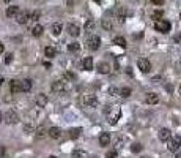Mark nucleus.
<instances>
[{
  "label": "nucleus",
  "instance_id": "1",
  "mask_svg": "<svg viewBox=\"0 0 181 158\" xmlns=\"http://www.w3.org/2000/svg\"><path fill=\"white\" fill-rule=\"evenodd\" d=\"M106 114L109 115V122L114 125V123H117V120L120 119V115H121L120 106H112L110 109H106Z\"/></svg>",
  "mask_w": 181,
  "mask_h": 158
},
{
  "label": "nucleus",
  "instance_id": "2",
  "mask_svg": "<svg viewBox=\"0 0 181 158\" xmlns=\"http://www.w3.org/2000/svg\"><path fill=\"white\" fill-rule=\"evenodd\" d=\"M80 105L85 108H96L98 106V98L95 95H83L80 98Z\"/></svg>",
  "mask_w": 181,
  "mask_h": 158
},
{
  "label": "nucleus",
  "instance_id": "3",
  "mask_svg": "<svg viewBox=\"0 0 181 158\" xmlns=\"http://www.w3.org/2000/svg\"><path fill=\"white\" fill-rule=\"evenodd\" d=\"M19 115L16 111H13V109H8L5 114V122L8 123V125H16V123H19Z\"/></svg>",
  "mask_w": 181,
  "mask_h": 158
},
{
  "label": "nucleus",
  "instance_id": "4",
  "mask_svg": "<svg viewBox=\"0 0 181 158\" xmlns=\"http://www.w3.org/2000/svg\"><path fill=\"white\" fill-rule=\"evenodd\" d=\"M170 22L169 21H164V19H161V21H156V24H154V29L158 30V32H161V33H169L170 32Z\"/></svg>",
  "mask_w": 181,
  "mask_h": 158
},
{
  "label": "nucleus",
  "instance_id": "5",
  "mask_svg": "<svg viewBox=\"0 0 181 158\" xmlns=\"http://www.w3.org/2000/svg\"><path fill=\"white\" fill-rule=\"evenodd\" d=\"M167 149L170 150V152H176V150L181 147V136H173L170 138V141H167Z\"/></svg>",
  "mask_w": 181,
  "mask_h": 158
},
{
  "label": "nucleus",
  "instance_id": "6",
  "mask_svg": "<svg viewBox=\"0 0 181 158\" xmlns=\"http://www.w3.org/2000/svg\"><path fill=\"white\" fill-rule=\"evenodd\" d=\"M87 44H88V49H92V51H98V49H99V46H101V38H99L98 35H93V37H90V38H88Z\"/></svg>",
  "mask_w": 181,
  "mask_h": 158
},
{
  "label": "nucleus",
  "instance_id": "7",
  "mask_svg": "<svg viewBox=\"0 0 181 158\" xmlns=\"http://www.w3.org/2000/svg\"><path fill=\"white\" fill-rule=\"evenodd\" d=\"M137 66H139V70H140L142 73H148L151 70V63H150L148 59H139L137 60Z\"/></svg>",
  "mask_w": 181,
  "mask_h": 158
},
{
  "label": "nucleus",
  "instance_id": "8",
  "mask_svg": "<svg viewBox=\"0 0 181 158\" xmlns=\"http://www.w3.org/2000/svg\"><path fill=\"white\" fill-rule=\"evenodd\" d=\"M35 136H36L38 139H43L44 136H49V130H47L44 125H39V127H36V131H35Z\"/></svg>",
  "mask_w": 181,
  "mask_h": 158
},
{
  "label": "nucleus",
  "instance_id": "9",
  "mask_svg": "<svg viewBox=\"0 0 181 158\" xmlns=\"http://www.w3.org/2000/svg\"><path fill=\"white\" fill-rule=\"evenodd\" d=\"M10 92H11V93H19V92H22L20 81H16V79L10 81Z\"/></svg>",
  "mask_w": 181,
  "mask_h": 158
},
{
  "label": "nucleus",
  "instance_id": "10",
  "mask_svg": "<svg viewBox=\"0 0 181 158\" xmlns=\"http://www.w3.org/2000/svg\"><path fill=\"white\" fill-rule=\"evenodd\" d=\"M35 105H36L38 108H44V106H47V95L39 93L38 97L35 98Z\"/></svg>",
  "mask_w": 181,
  "mask_h": 158
},
{
  "label": "nucleus",
  "instance_id": "11",
  "mask_svg": "<svg viewBox=\"0 0 181 158\" xmlns=\"http://www.w3.org/2000/svg\"><path fill=\"white\" fill-rule=\"evenodd\" d=\"M52 90H54V92H63V90H65V81H63V79L54 81V82H52Z\"/></svg>",
  "mask_w": 181,
  "mask_h": 158
},
{
  "label": "nucleus",
  "instance_id": "12",
  "mask_svg": "<svg viewBox=\"0 0 181 158\" xmlns=\"http://www.w3.org/2000/svg\"><path fill=\"white\" fill-rule=\"evenodd\" d=\"M68 33L71 37H79L80 35V27L77 24H69L68 25Z\"/></svg>",
  "mask_w": 181,
  "mask_h": 158
},
{
  "label": "nucleus",
  "instance_id": "13",
  "mask_svg": "<svg viewBox=\"0 0 181 158\" xmlns=\"http://www.w3.org/2000/svg\"><path fill=\"white\" fill-rule=\"evenodd\" d=\"M170 138H172V133H170L169 128H161L159 130V139L161 141H170Z\"/></svg>",
  "mask_w": 181,
  "mask_h": 158
},
{
  "label": "nucleus",
  "instance_id": "14",
  "mask_svg": "<svg viewBox=\"0 0 181 158\" xmlns=\"http://www.w3.org/2000/svg\"><path fill=\"white\" fill-rule=\"evenodd\" d=\"M60 136H61V130H60L58 127H51V128H49V138L58 139Z\"/></svg>",
  "mask_w": 181,
  "mask_h": 158
},
{
  "label": "nucleus",
  "instance_id": "15",
  "mask_svg": "<svg viewBox=\"0 0 181 158\" xmlns=\"http://www.w3.org/2000/svg\"><path fill=\"white\" fill-rule=\"evenodd\" d=\"M29 18H30V15L27 11H22V13H19V15L16 16V21L19 24H27L29 22Z\"/></svg>",
  "mask_w": 181,
  "mask_h": 158
},
{
  "label": "nucleus",
  "instance_id": "16",
  "mask_svg": "<svg viewBox=\"0 0 181 158\" xmlns=\"http://www.w3.org/2000/svg\"><path fill=\"white\" fill-rule=\"evenodd\" d=\"M82 66H83L85 71H92L93 70V59L92 57H85L83 62H82Z\"/></svg>",
  "mask_w": 181,
  "mask_h": 158
},
{
  "label": "nucleus",
  "instance_id": "17",
  "mask_svg": "<svg viewBox=\"0 0 181 158\" xmlns=\"http://www.w3.org/2000/svg\"><path fill=\"white\" fill-rule=\"evenodd\" d=\"M99 144H101L102 147L109 146V144H110V133H101V136H99Z\"/></svg>",
  "mask_w": 181,
  "mask_h": 158
},
{
  "label": "nucleus",
  "instance_id": "18",
  "mask_svg": "<svg viewBox=\"0 0 181 158\" xmlns=\"http://www.w3.org/2000/svg\"><path fill=\"white\" fill-rule=\"evenodd\" d=\"M17 15H19L17 6H8V8H6V18H16Z\"/></svg>",
  "mask_w": 181,
  "mask_h": 158
},
{
  "label": "nucleus",
  "instance_id": "19",
  "mask_svg": "<svg viewBox=\"0 0 181 158\" xmlns=\"http://www.w3.org/2000/svg\"><path fill=\"white\" fill-rule=\"evenodd\" d=\"M145 101H147L148 105H156V103H159V95L158 93H148Z\"/></svg>",
  "mask_w": 181,
  "mask_h": 158
},
{
  "label": "nucleus",
  "instance_id": "20",
  "mask_svg": "<svg viewBox=\"0 0 181 158\" xmlns=\"http://www.w3.org/2000/svg\"><path fill=\"white\" fill-rule=\"evenodd\" d=\"M68 133H69V138H71V139H77L79 136L82 134V128H79V127L77 128H71Z\"/></svg>",
  "mask_w": 181,
  "mask_h": 158
},
{
  "label": "nucleus",
  "instance_id": "21",
  "mask_svg": "<svg viewBox=\"0 0 181 158\" xmlns=\"http://www.w3.org/2000/svg\"><path fill=\"white\" fill-rule=\"evenodd\" d=\"M20 87H22V92H30L32 81L30 79H22V81H20Z\"/></svg>",
  "mask_w": 181,
  "mask_h": 158
},
{
  "label": "nucleus",
  "instance_id": "22",
  "mask_svg": "<svg viewBox=\"0 0 181 158\" xmlns=\"http://www.w3.org/2000/svg\"><path fill=\"white\" fill-rule=\"evenodd\" d=\"M98 71H99V73H102V74H107V73L110 71V65H109V63H106V62H102V63H99V65H98Z\"/></svg>",
  "mask_w": 181,
  "mask_h": 158
},
{
  "label": "nucleus",
  "instance_id": "23",
  "mask_svg": "<svg viewBox=\"0 0 181 158\" xmlns=\"http://www.w3.org/2000/svg\"><path fill=\"white\" fill-rule=\"evenodd\" d=\"M43 25H39V24H36V25H35L33 27V29H32V35L33 37H41V35H43Z\"/></svg>",
  "mask_w": 181,
  "mask_h": 158
},
{
  "label": "nucleus",
  "instance_id": "24",
  "mask_svg": "<svg viewBox=\"0 0 181 158\" xmlns=\"http://www.w3.org/2000/svg\"><path fill=\"white\" fill-rule=\"evenodd\" d=\"M61 30H63V25H61L60 22H55V24H52V33H54L55 37H57V35H60V33H61Z\"/></svg>",
  "mask_w": 181,
  "mask_h": 158
},
{
  "label": "nucleus",
  "instance_id": "25",
  "mask_svg": "<svg viewBox=\"0 0 181 158\" xmlns=\"http://www.w3.org/2000/svg\"><path fill=\"white\" fill-rule=\"evenodd\" d=\"M114 44H117V46H120V47H126V40H124L123 37H115L114 38Z\"/></svg>",
  "mask_w": 181,
  "mask_h": 158
},
{
  "label": "nucleus",
  "instance_id": "26",
  "mask_svg": "<svg viewBox=\"0 0 181 158\" xmlns=\"http://www.w3.org/2000/svg\"><path fill=\"white\" fill-rule=\"evenodd\" d=\"M44 56L46 57H54L55 56V47L54 46H46L44 47Z\"/></svg>",
  "mask_w": 181,
  "mask_h": 158
},
{
  "label": "nucleus",
  "instance_id": "27",
  "mask_svg": "<svg viewBox=\"0 0 181 158\" xmlns=\"http://www.w3.org/2000/svg\"><path fill=\"white\" fill-rule=\"evenodd\" d=\"M162 16H164V11H162V10H156V11L151 13V18L154 19V21H161Z\"/></svg>",
  "mask_w": 181,
  "mask_h": 158
},
{
  "label": "nucleus",
  "instance_id": "28",
  "mask_svg": "<svg viewBox=\"0 0 181 158\" xmlns=\"http://www.w3.org/2000/svg\"><path fill=\"white\" fill-rule=\"evenodd\" d=\"M79 49H80V44L76 43V41H74V43H69V44H68V51H69V52H77Z\"/></svg>",
  "mask_w": 181,
  "mask_h": 158
},
{
  "label": "nucleus",
  "instance_id": "29",
  "mask_svg": "<svg viewBox=\"0 0 181 158\" xmlns=\"http://www.w3.org/2000/svg\"><path fill=\"white\" fill-rule=\"evenodd\" d=\"M73 158H87V152L85 150H74Z\"/></svg>",
  "mask_w": 181,
  "mask_h": 158
},
{
  "label": "nucleus",
  "instance_id": "30",
  "mask_svg": "<svg viewBox=\"0 0 181 158\" xmlns=\"http://www.w3.org/2000/svg\"><path fill=\"white\" fill-rule=\"evenodd\" d=\"M129 95H131V89H129V87H123V89H120V97L128 98Z\"/></svg>",
  "mask_w": 181,
  "mask_h": 158
},
{
  "label": "nucleus",
  "instance_id": "31",
  "mask_svg": "<svg viewBox=\"0 0 181 158\" xmlns=\"http://www.w3.org/2000/svg\"><path fill=\"white\" fill-rule=\"evenodd\" d=\"M24 130H25L27 133H35V131H36V127L32 125V123H25V125H24Z\"/></svg>",
  "mask_w": 181,
  "mask_h": 158
},
{
  "label": "nucleus",
  "instance_id": "32",
  "mask_svg": "<svg viewBox=\"0 0 181 158\" xmlns=\"http://www.w3.org/2000/svg\"><path fill=\"white\" fill-rule=\"evenodd\" d=\"M142 150V144H139V142H136V144H132L131 146V152H134V153H139Z\"/></svg>",
  "mask_w": 181,
  "mask_h": 158
},
{
  "label": "nucleus",
  "instance_id": "33",
  "mask_svg": "<svg viewBox=\"0 0 181 158\" xmlns=\"http://www.w3.org/2000/svg\"><path fill=\"white\" fill-rule=\"evenodd\" d=\"M93 29H95V22H93L92 19L87 21V22H85V32H90V30H93Z\"/></svg>",
  "mask_w": 181,
  "mask_h": 158
},
{
  "label": "nucleus",
  "instance_id": "34",
  "mask_svg": "<svg viewBox=\"0 0 181 158\" xmlns=\"http://www.w3.org/2000/svg\"><path fill=\"white\" fill-rule=\"evenodd\" d=\"M102 27L106 30H110V29H112V22H109V19H104L102 21Z\"/></svg>",
  "mask_w": 181,
  "mask_h": 158
},
{
  "label": "nucleus",
  "instance_id": "35",
  "mask_svg": "<svg viewBox=\"0 0 181 158\" xmlns=\"http://www.w3.org/2000/svg\"><path fill=\"white\" fill-rule=\"evenodd\" d=\"M106 158H117V150H109L106 153Z\"/></svg>",
  "mask_w": 181,
  "mask_h": 158
},
{
  "label": "nucleus",
  "instance_id": "36",
  "mask_svg": "<svg viewBox=\"0 0 181 158\" xmlns=\"http://www.w3.org/2000/svg\"><path fill=\"white\" fill-rule=\"evenodd\" d=\"M117 93H120V90H118L117 87H110L109 89V95H117Z\"/></svg>",
  "mask_w": 181,
  "mask_h": 158
},
{
  "label": "nucleus",
  "instance_id": "37",
  "mask_svg": "<svg viewBox=\"0 0 181 158\" xmlns=\"http://www.w3.org/2000/svg\"><path fill=\"white\" fill-rule=\"evenodd\" d=\"M13 62V54H6V57H5V63H11Z\"/></svg>",
  "mask_w": 181,
  "mask_h": 158
},
{
  "label": "nucleus",
  "instance_id": "38",
  "mask_svg": "<svg viewBox=\"0 0 181 158\" xmlns=\"http://www.w3.org/2000/svg\"><path fill=\"white\" fill-rule=\"evenodd\" d=\"M151 3H154V5H158V6H161V5L164 3V0H151Z\"/></svg>",
  "mask_w": 181,
  "mask_h": 158
},
{
  "label": "nucleus",
  "instance_id": "39",
  "mask_svg": "<svg viewBox=\"0 0 181 158\" xmlns=\"http://www.w3.org/2000/svg\"><path fill=\"white\" fill-rule=\"evenodd\" d=\"M66 78H69V79H74V78H76V74H74V73H66Z\"/></svg>",
  "mask_w": 181,
  "mask_h": 158
},
{
  "label": "nucleus",
  "instance_id": "40",
  "mask_svg": "<svg viewBox=\"0 0 181 158\" xmlns=\"http://www.w3.org/2000/svg\"><path fill=\"white\" fill-rule=\"evenodd\" d=\"M38 18H39V13H38V11H36V13H33V15H32V19H35V21H36Z\"/></svg>",
  "mask_w": 181,
  "mask_h": 158
},
{
  "label": "nucleus",
  "instance_id": "41",
  "mask_svg": "<svg viewBox=\"0 0 181 158\" xmlns=\"http://www.w3.org/2000/svg\"><path fill=\"white\" fill-rule=\"evenodd\" d=\"M44 66H46V68H51L52 65H51V62H44Z\"/></svg>",
  "mask_w": 181,
  "mask_h": 158
},
{
  "label": "nucleus",
  "instance_id": "42",
  "mask_svg": "<svg viewBox=\"0 0 181 158\" xmlns=\"http://www.w3.org/2000/svg\"><path fill=\"white\" fill-rule=\"evenodd\" d=\"M3 52V43H0V54Z\"/></svg>",
  "mask_w": 181,
  "mask_h": 158
},
{
  "label": "nucleus",
  "instance_id": "43",
  "mask_svg": "<svg viewBox=\"0 0 181 158\" xmlns=\"http://www.w3.org/2000/svg\"><path fill=\"white\" fill-rule=\"evenodd\" d=\"M176 158H181V152H178V153H176Z\"/></svg>",
  "mask_w": 181,
  "mask_h": 158
},
{
  "label": "nucleus",
  "instance_id": "44",
  "mask_svg": "<svg viewBox=\"0 0 181 158\" xmlns=\"http://www.w3.org/2000/svg\"><path fill=\"white\" fill-rule=\"evenodd\" d=\"M3 120V115H2V112H0V122H2Z\"/></svg>",
  "mask_w": 181,
  "mask_h": 158
},
{
  "label": "nucleus",
  "instance_id": "45",
  "mask_svg": "<svg viewBox=\"0 0 181 158\" xmlns=\"http://www.w3.org/2000/svg\"><path fill=\"white\" fill-rule=\"evenodd\" d=\"M2 82H3V79H2V78H0V87H2Z\"/></svg>",
  "mask_w": 181,
  "mask_h": 158
},
{
  "label": "nucleus",
  "instance_id": "46",
  "mask_svg": "<svg viewBox=\"0 0 181 158\" xmlns=\"http://www.w3.org/2000/svg\"><path fill=\"white\" fill-rule=\"evenodd\" d=\"M3 2H6V3H10V2H11V0H3Z\"/></svg>",
  "mask_w": 181,
  "mask_h": 158
},
{
  "label": "nucleus",
  "instance_id": "47",
  "mask_svg": "<svg viewBox=\"0 0 181 158\" xmlns=\"http://www.w3.org/2000/svg\"><path fill=\"white\" fill-rule=\"evenodd\" d=\"M47 158H57V156H54V155H51V156H47Z\"/></svg>",
  "mask_w": 181,
  "mask_h": 158
},
{
  "label": "nucleus",
  "instance_id": "48",
  "mask_svg": "<svg viewBox=\"0 0 181 158\" xmlns=\"http://www.w3.org/2000/svg\"><path fill=\"white\" fill-rule=\"evenodd\" d=\"M179 95H181V85H179Z\"/></svg>",
  "mask_w": 181,
  "mask_h": 158
},
{
  "label": "nucleus",
  "instance_id": "49",
  "mask_svg": "<svg viewBox=\"0 0 181 158\" xmlns=\"http://www.w3.org/2000/svg\"><path fill=\"white\" fill-rule=\"evenodd\" d=\"M143 158H148V156H143Z\"/></svg>",
  "mask_w": 181,
  "mask_h": 158
}]
</instances>
